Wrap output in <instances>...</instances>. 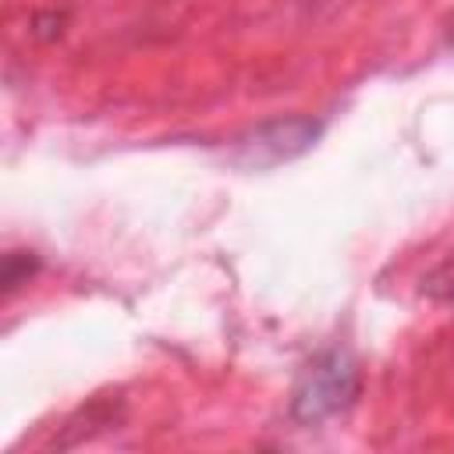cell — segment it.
<instances>
[{
	"instance_id": "obj_1",
	"label": "cell",
	"mask_w": 454,
	"mask_h": 454,
	"mask_svg": "<svg viewBox=\"0 0 454 454\" xmlns=\"http://www.w3.org/2000/svg\"><path fill=\"white\" fill-rule=\"evenodd\" d=\"M358 390V369L351 362L348 351H326L323 358H316L301 383L294 387V397H291V415L305 426L312 422H323L330 415H337L340 408L351 404Z\"/></svg>"
},
{
	"instance_id": "obj_2",
	"label": "cell",
	"mask_w": 454,
	"mask_h": 454,
	"mask_svg": "<svg viewBox=\"0 0 454 454\" xmlns=\"http://www.w3.org/2000/svg\"><path fill=\"white\" fill-rule=\"evenodd\" d=\"M323 124L312 117H280V121H266L259 128H252L248 135L238 138L231 160L241 167H277L287 163L294 156H301L305 149H312V142L319 138Z\"/></svg>"
},
{
	"instance_id": "obj_3",
	"label": "cell",
	"mask_w": 454,
	"mask_h": 454,
	"mask_svg": "<svg viewBox=\"0 0 454 454\" xmlns=\"http://www.w3.org/2000/svg\"><path fill=\"white\" fill-rule=\"evenodd\" d=\"M422 294L436 301H454V255L422 277Z\"/></svg>"
}]
</instances>
